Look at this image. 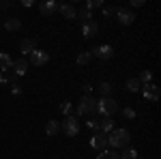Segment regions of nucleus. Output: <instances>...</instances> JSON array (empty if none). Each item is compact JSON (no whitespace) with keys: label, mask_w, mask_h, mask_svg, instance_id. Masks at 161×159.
Listing matches in <instances>:
<instances>
[{"label":"nucleus","mask_w":161,"mask_h":159,"mask_svg":"<svg viewBox=\"0 0 161 159\" xmlns=\"http://www.w3.org/2000/svg\"><path fill=\"white\" fill-rule=\"evenodd\" d=\"M88 129H92V131H99V121L97 118H90V121H86Z\"/></svg>","instance_id":"obj_28"},{"label":"nucleus","mask_w":161,"mask_h":159,"mask_svg":"<svg viewBox=\"0 0 161 159\" xmlns=\"http://www.w3.org/2000/svg\"><path fill=\"white\" fill-rule=\"evenodd\" d=\"M58 11H60L62 17H67V20H75V15H77V9H75L73 4H58Z\"/></svg>","instance_id":"obj_14"},{"label":"nucleus","mask_w":161,"mask_h":159,"mask_svg":"<svg viewBox=\"0 0 161 159\" xmlns=\"http://www.w3.org/2000/svg\"><path fill=\"white\" fill-rule=\"evenodd\" d=\"M127 88H129L131 93H136V90L142 88V84H140V80H137V77H129V80H127Z\"/></svg>","instance_id":"obj_23"},{"label":"nucleus","mask_w":161,"mask_h":159,"mask_svg":"<svg viewBox=\"0 0 161 159\" xmlns=\"http://www.w3.org/2000/svg\"><path fill=\"white\" fill-rule=\"evenodd\" d=\"M137 80H140V84H142V86H144V84H150V82H153V73L146 69V71H142V75H140Z\"/></svg>","instance_id":"obj_26"},{"label":"nucleus","mask_w":161,"mask_h":159,"mask_svg":"<svg viewBox=\"0 0 161 159\" xmlns=\"http://www.w3.org/2000/svg\"><path fill=\"white\" fill-rule=\"evenodd\" d=\"M22 7H32V0H22Z\"/></svg>","instance_id":"obj_34"},{"label":"nucleus","mask_w":161,"mask_h":159,"mask_svg":"<svg viewBox=\"0 0 161 159\" xmlns=\"http://www.w3.org/2000/svg\"><path fill=\"white\" fill-rule=\"evenodd\" d=\"M11 93L13 95H22V86L19 84H11Z\"/></svg>","instance_id":"obj_31"},{"label":"nucleus","mask_w":161,"mask_h":159,"mask_svg":"<svg viewBox=\"0 0 161 159\" xmlns=\"http://www.w3.org/2000/svg\"><path fill=\"white\" fill-rule=\"evenodd\" d=\"M116 9H118V7H105V9H103V15H105V17H112V15H116Z\"/></svg>","instance_id":"obj_30"},{"label":"nucleus","mask_w":161,"mask_h":159,"mask_svg":"<svg viewBox=\"0 0 161 159\" xmlns=\"http://www.w3.org/2000/svg\"><path fill=\"white\" fill-rule=\"evenodd\" d=\"M90 60H92V54H90V52H82V54L77 56V65H88Z\"/></svg>","instance_id":"obj_25"},{"label":"nucleus","mask_w":161,"mask_h":159,"mask_svg":"<svg viewBox=\"0 0 161 159\" xmlns=\"http://www.w3.org/2000/svg\"><path fill=\"white\" fill-rule=\"evenodd\" d=\"M99 93H101V97H112V90H114V86L110 84V82H101L99 86Z\"/></svg>","instance_id":"obj_18"},{"label":"nucleus","mask_w":161,"mask_h":159,"mask_svg":"<svg viewBox=\"0 0 161 159\" xmlns=\"http://www.w3.org/2000/svg\"><path fill=\"white\" fill-rule=\"evenodd\" d=\"M144 4V0H131V7H142Z\"/></svg>","instance_id":"obj_33"},{"label":"nucleus","mask_w":161,"mask_h":159,"mask_svg":"<svg viewBox=\"0 0 161 159\" xmlns=\"http://www.w3.org/2000/svg\"><path fill=\"white\" fill-rule=\"evenodd\" d=\"M11 69H13V75H24L26 71H28V60L26 58H17V60H13V65H11Z\"/></svg>","instance_id":"obj_13"},{"label":"nucleus","mask_w":161,"mask_h":159,"mask_svg":"<svg viewBox=\"0 0 161 159\" xmlns=\"http://www.w3.org/2000/svg\"><path fill=\"white\" fill-rule=\"evenodd\" d=\"M142 95H144V99H148V101H159V95H161V90H159V86L155 84V82H150V84H144L142 88Z\"/></svg>","instance_id":"obj_6"},{"label":"nucleus","mask_w":161,"mask_h":159,"mask_svg":"<svg viewBox=\"0 0 161 159\" xmlns=\"http://www.w3.org/2000/svg\"><path fill=\"white\" fill-rule=\"evenodd\" d=\"M137 159H140V157H137Z\"/></svg>","instance_id":"obj_36"},{"label":"nucleus","mask_w":161,"mask_h":159,"mask_svg":"<svg viewBox=\"0 0 161 159\" xmlns=\"http://www.w3.org/2000/svg\"><path fill=\"white\" fill-rule=\"evenodd\" d=\"M99 32V26H97V22H86V24H82V35H84V39H92L95 35Z\"/></svg>","instance_id":"obj_12"},{"label":"nucleus","mask_w":161,"mask_h":159,"mask_svg":"<svg viewBox=\"0 0 161 159\" xmlns=\"http://www.w3.org/2000/svg\"><path fill=\"white\" fill-rule=\"evenodd\" d=\"M97 112V99L90 97V95H84L80 97V103L75 108V116H90Z\"/></svg>","instance_id":"obj_2"},{"label":"nucleus","mask_w":161,"mask_h":159,"mask_svg":"<svg viewBox=\"0 0 161 159\" xmlns=\"http://www.w3.org/2000/svg\"><path fill=\"white\" fill-rule=\"evenodd\" d=\"M60 133V122L58 121H47L45 122V135H50V138H54V135Z\"/></svg>","instance_id":"obj_16"},{"label":"nucleus","mask_w":161,"mask_h":159,"mask_svg":"<svg viewBox=\"0 0 161 159\" xmlns=\"http://www.w3.org/2000/svg\"><path fill=\"white\" fill-rule=\"evenodd\" d=\"M47 62H50V54L45 49H35L30 54V58H28V65H32V67H43Z\"/></svg>","instance_id":"obj_5"},{"label":"nucleus","mask_w":161,"mask_h":159,"mask_svg":"<svg viewBox=\"0 0 161 159\" xmlns=\"http://www.w3.org/2000/svg\"><path fill=\"white\" fill-rule=\"evenodd\" d=\"M90 146L97 148V150H105V148H110V144H108V135L101 133V131H95L92 138H90Z\"/></svg>","instance_id":"obj_8"},{"label":"nucleus","mask_w":161,"mask_h":159,"mask_svg":"<svg viewBox=\"0 0 161 159\" xmlns=\"http://www.w3.org/2000/svg\"><path fill=\"white\" fill-rule=\"evenodd\" d=\"M118 112V103L114 101V97H101L97 99V114H101V116H114Z\"/></svg>","instance_id":"obj_3"},{"label":"nucleus","mask_w":161,"mask_h":159,"mask_svg":"<svg viewBox=\"0 0 161 159\" xmlns=\"http://www.w3.org/2000/svg\"><path fill=\"white\" fill-rule=\"evenodd\" d=\"M0 84H2V73H0Z\"/></svg>","instance_id":"obj_35"},{"label":"nucleus","mask_w":161,"mask_h":159,"mask_svg":"<svg viewBox=\"0 0 161 159\" xmlns=\"http://www.w3.org/2000/svg\"><path fill=\"white\" fill-rule=\"evenodd\" d=\"M131 142V133L127 129H112L108 133V144L112 148H127Z\"/></svg>","instance_id":"obj_1"},{"label":"nucleus","mask_w":161,"mask_h":159,"mask_svg":"<svg viewBox=\"0 0 161 159\" xmlns=\"http://www.w3.org/2000/svg\"><path fill=\"white\" fill-rule=\"evenodd\" d=\"M60 131L64 135H69V138H75V135L80 133V121H77V116H75V114L67 116V118L60 122Z\"/></svg>","instance_id":"obj_4"},{"label":"nucleus","mask_w":161,"mask_h":159,"mask_svg":"<svg viewBox=\"0 0 161 159\" xmlns=\"http://www.w3.org/2000/svg\"><path fill=\"white\" fill-rule=\"evenodd\" d=\"M97 159H120V153H116L114 148H105V150H101V155H97Z\"/></svg>","instance_id":"obj_19"},{"label":"nucleus","mask_w":161,"mask_h":159,"mask_svg":"<svg viewBox=\"0 0 161 159\" xmlns=\"http://www.w3.org/2000/svg\"><path fill=\"white\" fill-rule=\"evenodd\" d=\"M123 116L131 121V118H136V110H133V108H125V110H123Z\"/></svg>","instance_id":"obj_29"},{"label":"nucleus","mask_w":161,"mask_h":159,"mask_svg":"<svg viewBox=\"0 0 161 159\" xmlns=\"http://www.w3.org/2000/svg\"><path fill=\"white\" fill-rule=\"evenodd\" d=\"M60 112L64 114V116H71V114L75 112L73 103H71V101H62V103H60Z\"/></svg>","instance_id":"obj_22"},{"label":"nucleus","mask_w":161,"mask_h":159,"mask_svg":"<svg viewBox=\"0 0 161 159\" xmlns=\"http://www.w3.org/2000/svg\"><path fill=\"white\" fill-rule=\"evenodd\" d=\"M116 20L120 22L123 26H131L133 24V20H136V15H133V11H129V9H116Z\"/></svg>","instance_id":"obj_9"},{"label":"nucleus","mask_w":161,"mask_h":159,"mask_svg":"<svg viewBox=\"0 0 161 159\" xmlns=\"http://www.w3.org/2000/svg\"><path fill=\"white\" fill-rule=\"evenodd\" d=\"M84 7H86L88 11H92V9H99V7H103V0H88Z\"/></svg>","instance_id":"obj_27"},{"label":"nucleus","mask_w":161,"mask_h":159,"mask_svg":"<svg viewBox=\"0 0 161 159\" xmlns=\"http://www.w3.org/2000/svg\"><path fill=\"white\" fill-rule=\"evenodd\" d=\"M75 17H80V20H82V24H86V22H90L92 13L88 11L86 7H80V11H77V15H75Z\"/></svg>","instance_id":"obj_21"},{"label":"nucleus","mask_w":161,"mask_h":159,"mask_svg":"<svg viewBox=\"0 0 161 159\" xmlns=\"http://www.w3.org/2000/svg\"><path fill=\"white\" fill-rule=\"evenodd\" d=\"M11 65H13L11 56H9L7 52H0V73H4V71H9V69H11Z\"/></svg>","instance_id":"obj_17"},{"label":"nucleus","mask_w":161,"mask_h":159,"mask_svg":"<svg viewBox=\"0 0 161 159\" xmlns=\"http://www.w3.org/2000/svg\"><path fill=\"white\" fill-rule=\"evenodd\" d=\"M112 129H114V121H112L110 116H101V118H99V131L108 135Z\"/></svg>","instance_id":"obj_15"},{"label":"nucleus","mask_w":161,"mask_h":159,"mask_svg":"<svg viewBox=\"0 0 161 159\" xmlns=\"http://www.w3.org/2000/svg\"><path fill=\"white\" fill-rule=\"evenodd\" d=\"M35 49H37V39H22L19 41V52L24 56H30Z\"/></svg>","instance_id":"obj_10"},{"label":"nucleus","mask_w":161,"mask_h":159,"mask_svg":"<svg viewBox=\"0 0 161 159\" xmlns=\"http://www.w3.org/2000/svg\"><path fill=\"white\" fill-rule=\"evenodd\" d=\"M90 54L97 56L99 60H112V58H114V48H112V45H99V48L90 49Z\"/></svg>","instance_id":"obj_7"},{"label":"nucleus","mask_w":161,"mask_h":159,"mask_svg":"<svg viewBox=\"0 0 161 159\" xmlns=\"http://www.w3.org/2000/svg\"><path fill=\"white\" fill-rule=\"evenodd\" d=\"M4 28H7V30H19V28H22V22H19L17 17H9V20L4 22Z\"/></svg>","instance_id":"obj_20"},{"label":"nucleus","mask_w":161,"mask_h":159,"mask_svg":"<svg viewBox=\"0 0 161 159\" xmlns=\"http://www.w3.org/2000/svg\"><path fill=\"white\" fill-rule=\"evenodd\" d=\"M39 11L50 17V15H54V13H58V4H56L54 0H43V2L39 4Z\"/></svg>","instance_id":"obj_11"},{"label":"nucleus","mask_w":161,"mask_h":159,"mask_svg":"<svg viewBox=\"0 0 161 159\" xmlns=\"http://www.w3.org/2000/svg\"><path fill=\"white\" fill-rule=\"evenodd\" d=\"M82 93H84V95H90V93H92V86H90V84H84V86H82Z\"/></svg>","instance_id":"obj_32"},{"label":"nucleus","mask_w":161,"mask_h":159,"mask_svg":"<svg viewBox=\"0 0 161 159\" xmlns=\"http://www.w3.org/2000/svg\"><path fill=\"white\" fill-rule=\"evenodd\" d=\"M120 159H137V150L136 148H125L123 153H120Z\"/></svg>","instance_id":"obj_24"}]
</instances>
